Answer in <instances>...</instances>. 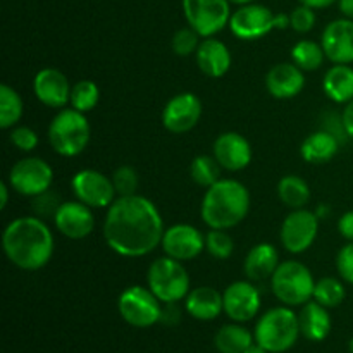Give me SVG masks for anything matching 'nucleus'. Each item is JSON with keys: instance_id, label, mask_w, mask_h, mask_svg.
<instances>
[{"instance_id": "6", "label": "nucleus", "mask_w": 353, "mask_h": 353, "mask_svg": "<svg viewBox=\"0 0 353 353\" xmlns=\"http://www.w3.org/2000/svg\"><path fill=\"white\" fill-rule=\"evenodd\" d=\"M316 279L303 262H281L271 278V290L286 307L305 305L314 299Z\"/></svg>"}, {"instance_id": "13", "label": "nucleus", "mask_w": 353, "mask_h": 353, "mask_svg": "<svg viewBox=\"0 0 353 353\" xmlns=\"http://www.w3.org/2000/svg\"><path fill=\"white\" fill-rule=\"evenodd\" d=\"M276 16L269 7L261 3L240 6L230 19V30L238 40H261L276 30Z\"/></svg>"}, {"instance_id": "34", "label": "nucleus", "mask_w": 353, "mask_h": 353, "mask_svg": "<svg viewBox=\"0 0 353 353\" xmlns=\"http://www.w3.org/2000/svg\"><path fill=\"white\" fill-rule=\"evenodd\" d=\"M100 100V90L97 86V83H93L92 79H81L76 85H72L71 90V103L72 109L79 110V112H90L97 107Z\"/></svg>"}, {"instance_id": "35", "label": "nucleus", "mask_w": 353, "mask_h": 353, "mask_svg": "<svg viewBox=\"0 0 353 353\" xmlns=\"http://www.w3.org/2000/svg\"><path fill=\"white\" fill-rule=\"evenodd\" d=\"M205 250L217 261H228L234 252V241L226 230H210L205 234Z\"/></svg>"}, {"instance_id": "50", "label": "nucleus", "mask_w": 353, "mask_h": 353, "mask_svg": "<svg viewBox=\"0 0 353 353\" xmlns=\"http://www.w3.org/2000/svg\"><path fill=\"white\" fill-rule=\"evenodd\" d=\"M348 350H350V353H353V338L350 340V343H348Z\"/></svg>"}, {"instance_id": "33", "label": "nucleus", "mask_w": 353, "mask_h": 353, "mask_svg": "<svg viewBox=\"0 0 353 353\" xmlns=\"http://www.w3.org/2000/svg\"><path fill=\"white\" fill-rule=\"evenodd\" d=\"M221 165L214 155H199L190 164V176L202 188H210L221 179Z\"/></svg>"}, {"instance_id": "21", "label": "nucleus", "mask_w": 353, "mask_h": 353, "mask_svg": "<svg viewBox=\"0 0 353 353\" xmlns=\"http://www.w3.org/2000/svg\"><path fill=\"white\" fill-rule=\"evenodd\" d=\"M303 72L305 71H302L293 62H279V64L272 65L265 74V88L274 99H295L305 86Z\"/></svg>"}, {"instance_id": "39", "label": "nucleus", "mask_w": 353, "mask_h": 353, "mask_svg": "<svg viewBox=\"0 0 353 353\" xmlns=\"http://www.w3.org/2000/svg\"><path fill=\"white\" fill-rule=\"evenodd\" d=\"M316 9L303 6V3L295 7V9L292 10V14H290V26H292L296 33L303 34L312 31L314 26H316Z\"/></svg>"}, {"instance_id": "20", "label": "nucleus", "mask_w": 353, "mask_h": 353, "mask_svg": "<svg viewBox=\"0 0 353 353\" xmlns=\"http://www.w3.org/2000/svg\"><path fill=\"white\" fill-rule=\"evenodd\" d=\"M214 157L226 171L238 172L248 168L252 162V145L243 134L236 131H226L214 141Z\"/></svg>"}, {"instance_id": "9", "label": "nucleus", "mask_w": 353, "mask_h": 353, "mask_svg": "<svg viewBox=\"0 0 353 353\" xmlns=\"http://www.w3.org/2000/svg\"><path fill=\"white\" fill-rule=\"evenodd\" d=\"M183 12L190 28L202 38L216 37L219 31L230 26V0H183Z\"/></svg>"}, {"instance_id": "5", "label": "nucleus", "mask_w": 353, "mask_h": 353, "mask_svg": "<svg viewBox=\"0 0 353 353\" xmlns=\"http://www.w3.org/2000/svg\"><path fill=\"white\" fill-rule=\"evenodd\" d=\"M92 128L85 112L72 109H61L48 124V143L61 157H76L88 147Z\"/></svg>"}, {"instance_id": "12", "label": "nucleus", "mask_w": 353, "mask_h": 353, "mask_svg": "<svg viewBox=\"0 0 353 353\" xmlns=\"http://www.w3.org/2000/svg\"><path fill=\"white\" fill-rule=\"evenodd\" d=\"M71 188L76 200L92 209H109L117 199L112 178L97 169H81L71 179Z\"/></svg>"}, {"instance_id": "47", "label": "nucleus", "mask_w": 353, "mask_h": 353, "mask_svg": "<svg viewBox=\"0 0 353 353\" xmlns=\"http://www.w3.org/2000/svg\"><path fill=\"white\" fill-rule=\"evenodd\" d=\"M9 183H0V209H6L9 203Z\"/></svg>"}, {"instance_id": "14", "label": "nucleus", "mask_w": 353, "mask_h": 353, "mask_svg": "<svg viewBox=\"0 0 353 353\" xmlns=\"http://www.w3.org/2000/svg\"><path fill=\"white\" fill-rule=\"evenodd\" d=\"M161 247L168 257L188 262L205 250V234L192 224H172L164 231Z\"/></svg>"}, {"instance_id": "42", "label": "nucleus", "mask_w": 353, "mask_h": 353, "mask_svg": "<svg viewBox=\"0 0 353 353\" xmlns=\"http://www.w3.org/2000/svg\"><path fill=\"white\" fill-rule=\"evenodd\" d=\"M338 231L347 241H353V210H348L338 221Z\"/></svg>"}, {"instance_id": "19", "label": "nucleus", "mask_w": 353, "mask_h": 353, "mask_svg": "<svg viewBox=\"0 0 353 353\" xmlns=\"http://www.w3.org/2000/svg\"><path fill=\"white\" fill-rule=\"evenodd\" d=\"M71 90L68 76L55 68L40 69L33 79L34 97L50 109H64L71 100Z\"/></svg>"}, {"instance_id": "36", "label": "nucleus", "mask_w": 353, "mask_h": 353, "mask_svg": "<svg viewBox=\"0 0 353 353\" xmlns=\"http://www.w3.org/2000/svg\"><path fill=\"white\" fill-rule=\"evenodd\" d=\"M110 178H112L117 196H131L138 193L140 178H138L137 169L131 168V165H121L114 171Z\"/></svg>"}, {"instance_id": "27", "label": "nucleus", "mask_w": 353, "mask_h": 353, "mask_svg": "<svg viewBox=\"0 0 353 353\" xmlns=\"http://www.w3.org/2000/svg\"><path fill=\"white\" fill-rule=\"evenodd\" d=\"M323 90L334 103H348L353 100V68L350 64H334L326 71Z\"/></svg>"}, {"instance_id": "28", "label": "nucleus", "mask_w": 353, "mask_h": 353, "mask_svg": "<svg viewBox=\"0 0 353 353\" xmlns=\"http://www.w3.org/2000/svg\"><path fill=\"white\" fill-rule=\"evenodd\" d=\"M255 343V336L240 323L224 324L214 336V347L219 353H243Z\"/></svg>"}, {"instance_id": "45", "label": "nucleus", "mask_w": 353, "mask_h": 353, "mask_svg": "<svg viewBox=\"0 0 353 353\" xmlns=\"http://www.w3.org/2000/svg\"><path fill=\"white\" fill-rule=\"evenodd\" d=\"M299 2L307 7H312V9L319 10V9H327V7H331L333 3H336L338 0H299Z\"/></svg>"}, {"instance_id": "7", "label": "nucleus", "mask_w": 353, "mask_h": 353, "mask_svg": "<svg viewBox=\"0 0 353 353\" xmlns=\"http://www.w3.org/2000/svg\"><path fill=\"white\" fill-rule=\"evenodd\" d=\"M147 286L162 303H178L192 292L190 274L183 262L171 257H159L147 272Z\"/></svg>"}, {"instance_id": "24", "label": "nucleus", "mask_w": 353, "mask_h": 353, "mask_svg": "<svg viewBox=\"0 0 353 353\" xmlns=\"http://www.w3.org/2000/svg\"><path fill=\"white\" fill-rule=\"evenodd\" d=\"M185 309L196 321L217 319L224 312L223 293L212 286H196L185 299Z\"/></svg>"}, {"instance_id": "37", "label": "nucleus", "mask_w": 353, "mask_h": 353, "mask_svg": "<svg viewBox=\"0 0 353 353\" xmlns=\"http://www.w3.org/2000/svg\"><path fill=\"white\" fill-rule=\"evenodd\" d=\"M200 34L196 33L193 28H181L174 33L172 37V52L179 57H188V55H193L196 52L200 45Z\"/></svg>"}, {"instance_id": "31", "label": "nucleus", "mask_w": 353, "mask_h": 353, "mask_svg": "<svg viewBox=\"0 0 353 353\" xmlns=\"http://www.w3.org/2000/svg\"><path fill=\"white\" fill-rule=\"evenodd\" d=\"M326 54L323 45L312 40H300L292 48V62L302 71H316L323 65Z\"/></svg>"}, {"instance_id": "43", "label": "nucleus", "mask_w": 353, "mask_h": 353, "mask_svg": "<svg viewBox=\"0 0 353 353\" xmlns=\"http://www.w3.org/2000/svg\"><path fill=\"white\" fill-rule=\"evenodd\" d=\"M179 319H181V312L178 310L176 303H164V307H162L161 323L176 324Z\"/></svg>"}, {"instance_id": "25", "label": "nucleus", "mask_w": 353, "mask_h": 353, "mask_svg": "<svg viewBox=\"0 0 353 353\" xmlns=\"http://www.w3.org/2000/svg\"><path fill=\"white\" fill-rule=\"evenodd\" d=\"M299 323L302 336L309 341H316V343L326 340L331 333V326H333L327 309L317 303L316 300H310L305 305H302V310L299 314Z\"/></svg>"}, {"instance_id": "2", "label": "nucleus", "mask_w": 353, "mask_h": 353, "mask_svg": "<svg viewBox=\"0 0 353 353\" xmlns=\"http://www.w3.org/2000/svg\"><path fill=\"white\" fill-rule=\"evenodd\" d=\"M3 254L21 271L43 269L54 257L55 241L50 228L37 216H21L10 221L2 233Z\"/></svg>"}, {"instance_id": "8", "label": "nucleus", "mask_w": 353, "mask_h": 353, "mask_svg": "<svg viewBox=\"0 0 353 353\" xmlns=\"http://www.w3.org/2000/svg\"><path fill=\"white\" fill-rule=\"evenodd\" d=\"M162 307L164 303L154 295V292L148 286L140 285L126 288L117 300V310L124 323L140 330L161 323Z\"/></svg>"}, {"instance_id": "41", "label": "nucleus", "mask_w": 353, "mask_h": 353, "mask_svg": "<svg viewBox=\"0 0 353 353\" xmlns=\"http://www.w3.org/2000/svg\"><path fill=\"white\" fill-rule=\"evenodd\" d=\"M336 269L345 283L353 285V241H348L340 248L336 255Z\"/></svg>"}, {"instance_id": "32", "label": "nucleus", "mask_w": 353, "mask_h": 353, "mask_svg": "<svg viewBox=\"0 0 353 353\" xmlns=\"http://www.w3.org/2000/svg\"><path fill=\"white\" fill-rule=\"evenodd\" d=\"M347 299V288H345L343 281L338 278H321L316 281V288H314V299L317 303L324 305L326 309H334L340 307Z\"/></svg>"}, {"instance_id": "26", "label": "nucleus", "mask_w": 353, "mask_h": 353, "mask_svg": "<svg viewBox=\"0 0 353 353\" xmlns=\"http://www.w3.org/2000/svg\"><path fill=\"white\" fill-rule=\"evenodd\" d=\"M340 145L341 141L334 134L326 130H319L316 133H310L303 140L300 154L303 161L309 164H326L331 159H334V155L340 150Z\"/></svg>"}, {"instance_id": "38", "label": "nucleus", "mask_w": 353, "mask_h": 353, "mask_svg": "<svg viewBox=\"0 0 353 353\" xmlns=\"http://www.w3.org/2000/svg\"><path fill=\"white\" fill-rule=\"evenodd\" d=\"M61 205H62L61 196H59V193L52 192V188H50L48 192L34 196L33 205L31 207H33V212L37 217H40V219H43V221H47V219L54 221L55 214H57L59 207Z\"/></svg>"}, {"instance_id": "18", "label": "nucleus", "mask_w": 353, "mask_h": 353, "mask_svg": "<svg viewBox=\"0 0 353 353\" xmlns=\"http://www.w3.org/2000/svg\"><path fill=\"white\" fill-rule=\"evenodd\" d=\"M321 45L333 64H353V19L331 21L321 34Z\"/></svg>"}, {"instance_id": "44", "label": "nucleus", "mask_w": 353, "mask_h": 353, "mask_svg": "<svg viewBox=\"0 0 353 353\" xmlns=\"http://www.w3.org/2000/svg\"><path fill=\"white\" fill-rule=\"evenodd\" d=\"M341 117H343V126H345V131H347L348 138H352L353 140V100L352 102L345 103V110L343 114H341Z\"/></svg>"}, {"instance_id": "1", "label": "nucleus", "mask_w": 353, "mask_h": 353, "mask_svg": "<svg viewBox=\"0 0 353 353\" xmlns=\"http://www.w3.org/2000/svg\"><path fill=\"white\" fill-rule=\"evenodd\" d=\"M164 221L157 205L143 195L117 196L107 209L103 238L121 257H145L162 243Z\"/></svg>"}, {"instance_id": "30", "label": "nucleus", "mask_w": 353, "mask_h": 353, "mask_svg": "<svg viewBox=\"0 0 353 353\" xmlns=\"http://www.w3.org/2000/svg\"><path fill=\"white\" fill-rule=\"evenodd\" d=\"M24 112L23 99L9 85L0 86V128L12 130L21 121Z\"/></svg>"}, {"instance_id": "10", "label": "nucleus", "mask_w": 353, "mask_h": 353, "mask_svg": "<svg viewBox=\"0 0 353 353\" xmlns=\"http://www.w3.org/2000/svg\"><path fill=\"white\" fill-rule=\"evenodd\" d=\"M54 183V169L40 157H24L9 171V185L23 196H34L48 192Z\"/></svg>"}, {"instance_id": "4", "label": "nucleus", "mask_w": 353, "mask_h": 353, "mask_svg": "<svg viewBox=\"0 0 353 353\" xmlns=\"http://www.w3.org/2000/svg\"><path fill=\"white\" fill-rule=\"evenodd\" d=\"M299 314L290 307H274L262 314L255 324V343L269 353H285L295 347L300 336Z\"/></svg>"}, {"instance_id": "11", "label": "nucleus", "mask_w": 353, "mask_h": 353, "mask_svg": "<svg viewBox=\"0 0 353 353\" xmlns=\"http://www.w3.org/2000/svg\"><path fill=\"white\" fill-rule=\"evenodd\" d=\"M317 233H319V216L307 209H296L283 221L279 240L286 252L299 255L312 247Z\"/></svg>"}, {"instance_id": "15", "label": "nucleus", "mask_w": 353, "mask_h": 353, "mask_svg": "<svg viewBox=\"0 0 353 353\" xmlns=\"http://www.w3.org/2000/svg\"><path fill=\"white\" fill-rule=\"evenodd\" d=\"M202 102L195 93L183 92L169 99L162 110V124L172 134H185L199 124Z\"/></svg>"}, {"instance_id": "3", "label": "nucleus", "mask_w": 353, "mask_h": 353, "mask_svg": "<svg viewBox=\"0 0 353 353\" xmlns=\"http://www.w3.org/2000/svg\"><path fill=\"white\" fill-rule=\"evenodd\" d=\"M250 212V192L236 179L221 178L207 188L200 205V216L209 230H231Z\"/></svg>"}, {"instance_id": "22", "label": "nucleus", "mask_w": 353, "mask_h": 353, "mask_svg": "<svg viewBox=\"0 0 353 353\" xmlns=\"http://www.w3.org/2000/svg\"><path fill=\"white\" fill-rule=\"evenodd\" d=\"M195 61L200 71L209 78H223L233 64L230 48L217 38H203L195 52Z\"/></svg>"}, {"instance_id": "46", "label": "nucleus", "mask_w": 353, "mask_h": 353, "mask_svg": "<svg viewBox=\"0 0 353 353\" xmlns=\"http://www.w3.org/2000/svg\"><path fill=\"white\" fill-rule=\"evenodd\" d=\"M338 7L343 17L347 19H353V0H338Z\"/></svg>"}, {"instance_id": "29", "label": "nucleus", "mask_w": 353, "mask_h": 353, "mask_svg": "<svg viewBox=\"0 0 353 353\" xmlns=\"http://www.w3.org/2000/svg\"><path fill=\"white\" fill-rule=\"evenodd\" d=\"M278 196L290 209H305L310 200V188L305 179L300 176H283L278 183Z\"/></svg>"}, {"instance_id": "16", "label": "nucleus", "mask_w": 353, "mask_h": 353, "mask_svg": "<svg viewBox=\"0 0 353 353\" xmlns=\"http://www.w3.org/2000/svg\"><path fill=\"white\" fill-rule=\"evenodd\" d=\"M224 314L234 323H248L261 312V292L252 281H234L223 292Z\"/></svg>"}, {"instance_id": "23", "label": "nucleus", "mask_w": 353, "mask_h": 353, "mask_svg": "<svg viewBox=\"0 0 353 353\" xmlns=\"http://www.w3.org/2000/svg\"><path fill=\"white\" fill-rule=\"evenodd\" d=\"M279 262V252L272 243H257L248 250L243 262V272L248 281L261 283L271 279L276 272Z\"/></svg>"}, {"instance_id": "48", "label": "nucleus", "mask_w": 353, "mask_h": 353, "mask_svg": "<svg viewBox=\"0 0 353 353\" xmlns=\"http://www.w3.org/2000/svg\"><path fill=\"white\" fill-rule=\"evenodd\" d=\"M243 353H269L268 350H265V348H262L261 345H257V343H254L252 345V347H248L247 350H245Z\"/></svg>"}, {"instance_id": "40", "label": "nucleus", "mask_w": 353, "mask_h": 353, "mask_svg": "<svg viewBox=\"0 0 353 353\" xmlns=\"http://www.w3.org/2000/svg\"><path fill=\"white\" fill-rule=\"evenodd\" d=\"M9 140L17 150L26 152V154L33 152L38 147V143H40L37 131L28 126H14L9 134Z\"/></svg>"}, {"instance_id": "49", "label": "nucleus", "mask_w": 353, "mask_h": 353, "mask_svg": "<svg viewBox=\"0 0 353 353\" xmlns=\"http://www.w3.org/2000/svg\"><path fill=\"white\" fill-rule=\"evenodd\" d=\"M231 3H236V6H247V3L255 2V0H230Z\"/></svg>"}, {"instance_id": "17", "label": "nucleus", "mask_w": 353, "mask_h": 353, "mask_svg": "<svg viewBox=\"0 0 353 353\" xmlns=\"http://www.w3.org/2000/svg\"><path fill=\"white\" fill-rule=\"evenodd\" d=\"M54 224L55 230L62 236L69 240H83L95 230V216L92 212V207L85 205L79 200H69V202H62V205L59 207Z\"/></svg>"}]
</instances>
